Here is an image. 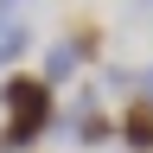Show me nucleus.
<instances>
[{
	"instance_id": "f257e3e1",
	"label": "nucleus",
	"mask_w": 153,
	"mask_h": 153,
	"mask_svg": "<svg viewBox=\"0 0 153 153\" xmlns=\"http://www.w3.org/2000/svg\"><path fill=\"white\" fill-rule=\"evenodd\" d=\"M0 108H7V121H57V89L45 83L38 70H13L7 83H0Z\"/></svg>"
},
{
	"instance_id": "f03ea898",
	"label": "nucleus",
	"mask_w": 153,
	"mask_h": 153,
	"mask_svg": "<svg viewBox=\"0 0 153 153\" xmlns=\"http://www.w3.org/2000/svg\"><path fill=\"white\" fill-rule=\"evenodd\" d=\"M115 147L121 153H153V102L134 96V102L115 115Z\"/></svg>"
},
{
	"instance_id": "7ed1b4c3",
	"label": "nucleus",
	"mask_w": 153,
	"mask_h": 153,
	"mask_svg": "<svg viewBox=\"0 0 153 153\" xmlns=\"http://www.w3.org/2000/svg\"><path fill=\"white\" fill-rule=\"evenodd\" d=\"M70 140H76V147H115V115H102V108H76Z\"/></svg>"
},
{
	"instance_id": "20e7f679",
	"label": "nucleus",
	"mask_w": 153,
	"mask_h": 153,
	"mask_svg": "<svg viewBox=\"0 0 153 153\" xmlns=\"http://www.w3.org/2000/svg\"><path fill=\"white\" fill-rule=\"evenodd\" d=\"M26 51H32V26L26 19H0V70L13 76V64H26Z\"/></svg>"
},
{
	"instance_id": "39448f33",
	"label": "nucleus",
	"mask_w": 153,
	"mask_h": 153,
	"mask_svg": "<svg viewBox=\"0 0 153 153\" xmlns=\"http://www.w3.org/2000/svg\"><path fill=\"white\" fill-rule=\"evenodd\" d=\"M76 70H83V57H76V45H70V38H57V45L45 51V70H38V76H45V83L57 89V83H70Z\"/></svg>"
},
{
	"instance_id": "423d86ee",
	"label": "nucleus",
	"mask_w": 153,
	"mask_h": 153,
	"mask_svg": "<svg viewBox=\"0 0 153 153\" xmlns=\"http://www.w3.org/2000/svg\"><path fill=\"white\" fill-rule=\"evenodd\" d=\"M45 134H51L45 121H0V153H32Z\"/></svg>"
},
{
	"instance_id": "0eeeda50",
	"label": "nucleus",
	"mask_w": 153,
	"mask_h": 153,
	"mask_svg": "<svg viewBox=\"0 0 153 153\" xmlns=\"http://www.w3.org/2000/svg\"><path fill=\"white\" fill-rule=\"evenodd\" d=\"M64 38L76 45V57H83V64H96V57H102V26H89V19H83V26H70Z\"/></svg>"
},
{
	"instance_id": "6e6552de",
	"label": "nucleus",
	"mask_w": 153,
	"mask_h": 153,
	"mask_svg": "<svg viewBox=\"0 0 153 153\" xmlns=\"http://www.w3.org/2000/svg\"><path fill=\"white\" fill-rule=\"evenodd\" d=\"M140 96H147V102H153V64L140 70Z\"/></svg>"
},
{
	"instance_id": "1a4fd4ad",
	"label": "nucleus",
	"mask_w": 153,
	"mask_h": 153,
	"mask_svg": "<svg viewBox=\"0 0 153 153\" xmlns=\"http://www.w3.org/2000/svg\"><path fill=\"white\" fill-rule=\"evenodd\" d=\"M13 7H26V0H0V19H13Z\"/></svg>"
},
{
	"instance_id": "9d476101",
	"label": "nucleus",
	"mask_w": 153,
	"mask_h": 153,
	"mask_svg": "<svg viewBox=\"0 0 153 153\" xmlns=\"http://www.w3.org/2000/svg\"><path fill=\"white\" fill-rule=\"evenodd\" d=\"M115 153H121V147H115Z\"/></svg>"
}]
</instances>
